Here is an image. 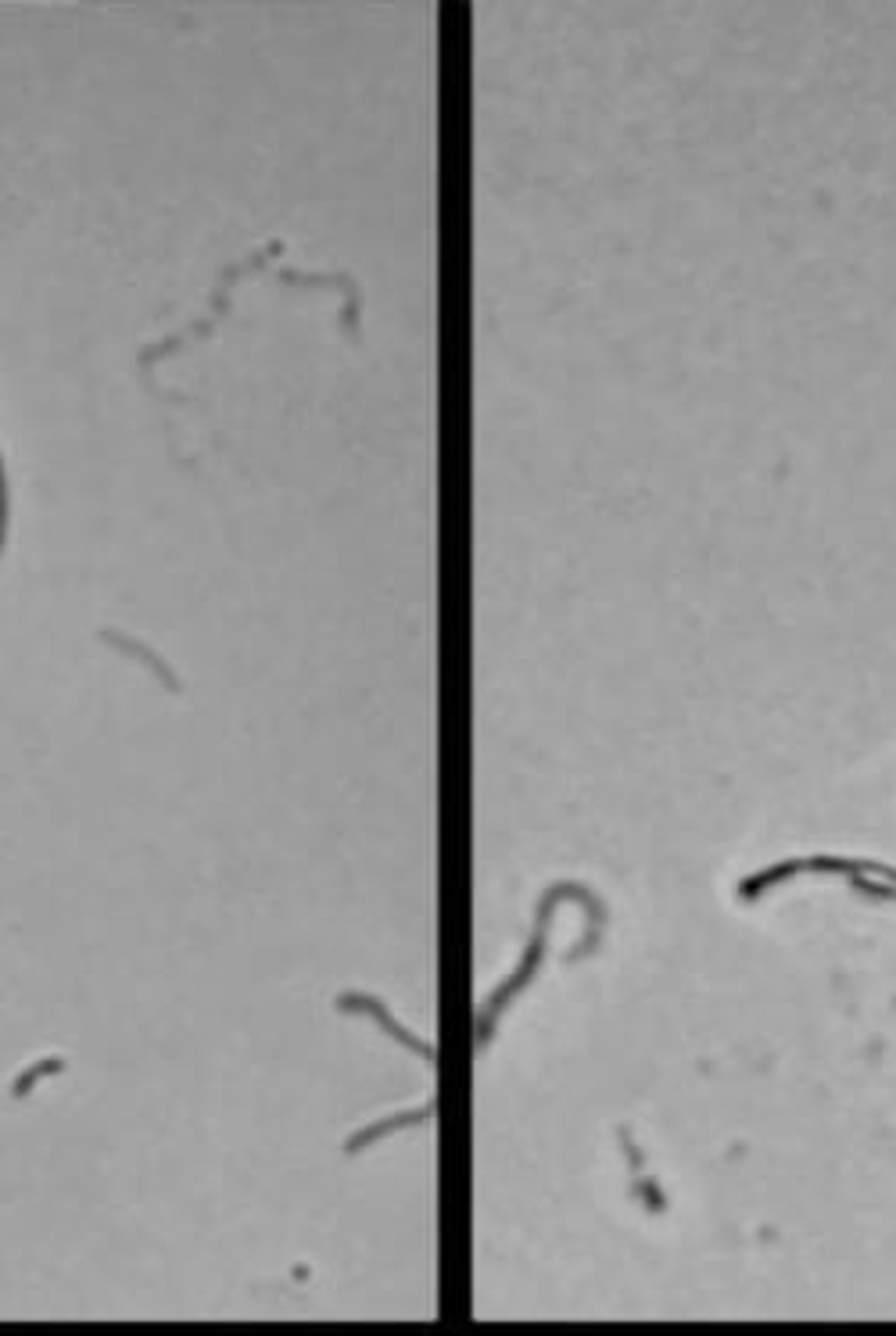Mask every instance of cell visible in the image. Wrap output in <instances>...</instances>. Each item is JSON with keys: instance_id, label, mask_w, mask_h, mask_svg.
Segmentation results:
<instances>
[{"instance_id": "obj_1", "label": "cell", "mask_w": 896, "mask_h": 1336, "mask_svg": "<svg viewBox=\"0 0 896 1336\" xmlns=\"http://www.w3.org/2000/svg\"><path fill=\"white\" fill-rule=\"evenodd\" d=\"M8 513H11L8 473H4V459H0V552H4V541H8Z\"/></svg>"}]
</instances>
